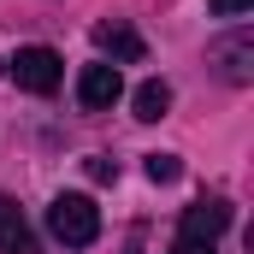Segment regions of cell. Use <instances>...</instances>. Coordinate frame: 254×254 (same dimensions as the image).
<instances>
[{
    "instance_id": "cell-2",
    "label": "cell",
    "mask_w": 254,
    "mask_h": 254,
    "mask_svg": "<svg viewBox=\"0 0 254 254\" xmlns=\"http://www.w3.org/2000/svg\"><path fill=\"white\" fill-rule=\"evenodd\" d=\"M65 77V60L54 48H18V60H12V83L24 89V95H54Z\"/></svg>"
},
{
    "instance_id": "cell-4",
    "label": "cell",
    "mask_w": 254,
    "mask_h": 254,
    "mask_svg": "<svg viewBox=\"0 0 254 254\" xmlns=\"http://www.w3.org/2000/svg\"><path fill=\"white\" fill-rule=\"evenodd\" d=\"M225 225H231V201H219V195H207V201H195L184 207V225H178V237H190V243H219L225 237Z\"/></svg>"
},
{
    "instance_id": "cell-7",
    "label": "cell",
    "mask_w": 254,
    "mask_h": 254,
    "mask_svg": "<svg viewBox=\"0 0 254 254\" xmlns=\"http://www.w3.org/2000/svg\"><path fill=\"white\" fill-rule=\"evenodd\" d=\"M0 249L6 254H36V237H30V219L12 195H0Z\"/></svg>"
},
{
    "instance_id": "cell-8",
    "label": "cell",
    "mask_w": 254,
    "mask_h": 254,
    "mask_svg": "<svg viewBox=\"0 0 254 254\" xmlns=\"http://www.w3.org/2000/svg\"><path fill=\"white\" fill-rule=\"evenodd\" d=\"M130 107H136V119H142V125H160V119L172 113V89H166L160 77H148V83L130 95Z\"/></svg>"
},
{
    "instance_id": "cell-3",
    "label": "cell",
    "mask_w": 254,
    "mask_h": 254,
    "mask_svg": "<svg viewBox=\"0 0 254 254\" xmlns=\"http://www.w3.org/2000/svg\"><path fill=\"white\" fill-rule=\"evenodd\" d=\"M95 48L107 54V65H142V60H148L142 30L125 24V18H101V24H95Z\"/></svg>"
},
{
    "instance_id": "cell-11",
    "label": "cell",
    "mask_w": 254,
    "mask_h": 254,
    "mask_svg": "<svg viewBox=\"0 0 254 254\" xmlns=\"http://www.w3.org/2000/svg\"><path fill=\"white\" fill-rule=\"evenodd\" d=\"M207 6H213V18H243L254 0H207Z\"/></svg>"
},
{
    "instance_id": "cell-6",
    "label": "cell",
    "mask_w": 254,
    "mask_h": 254,
    "mask_svg": "<svg viewBox=\"0 0 254 254\" xmlns=\"http://www.w3.org/2000/svg\"><path fill=\"white\" fill-rule=\"evenodd\" d=\"M213 65H219L225 83H249V77H254V36H249V30H237V36L213 42Z\"/></svg>"
},
{
    "instance_id": "cell-12",
    "label": "cell",
    "mask_w": 254,
    "mask_h": 254,
    "mask_svg": "<svg viewBox=\"0 0 254 254\" xmlns=\"http://www.w3.org/2000/svg\"><path fill=\"white\" fill-rule=\"evenodd\" d=\"M172 254H213V249H207V243H190V237H178V243H172Z\"/></svg>"
},
{
    "instance_id": "cell-1",
    "label": "cell",
    "mask_w": 254,
    "mask_h": 254,
    "mask_svg": "<svg viewBox=\"0 0 254 254\" xmlns=\"http://www.w3.org/2000/svg\"><path fill=\"white\" fill-rule=\"evenodd\" d=\"M48 231L60 237L65 249H89V243L101 237V207H95L89 195H54V207H48Z\"/></svg>"
},
{
    "instance_id": "cell-5",
    "label": "cell",
    "mask_w": 254,
    "mask_h": 254,
    "mask_svg": "<svg viewBox=\"0 0 254 254\" xmlns=\"http://www.w3.org/2000/svg\"><path fill=\"white\" fill-rule=\"evenodd\" d=\"M119 95H125V77H119V65H107V60H101V65H83V71H77V101H83L89 113H107Z\"/></svg>"
},
{
    "instance_id": "cell-10",
    "label": "cell",
    "mask_w": 254,
    "mask_h": 254,
    "mask_svg": "<svg viewBox=\"0 0 254 254\" xmlns=\"http://www.w3.org/2000/svg\"><path fill=\"white\" fill-rule=\"evenodd\" d=\"M89 178H95V184H113V178H119V160H101V154H95V160H89Z\"/></svg>"
},
{
    "instance_id": "cell-9",
    "label": "cell",
    "mask_w": 254,
    "mask_h": 254,
    "mask_svg": "<svg viewBox=\"0 0 254 254\" xmlns=\"http://www.w3.org/2000/svg\"><path fill=\"white\" fill-rule=\"evenodd\" d=\"M178 178H184L178 154H148V184H178Z\"/></svg>"
}]
</instances>
